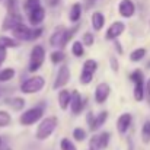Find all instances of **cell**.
<instances>
[{"mask_svg": "<svg viewBox=\"0 0 150 150\" xmlns=\"http://www.w3.org/2000/svg\"><path fill=\"white\" fill-rule=\"evenodd\" d=\"M57 124H58L57 117H47V118H44V120L40 122L38 128H37L35 137H37L38 140H47L51 134L54 133V130L57 128Z\"/></svg>", "mask_w": 150, "mask_h": 150, "instance_id": "6da1fadb", "label": "cell"}, {"mask_svg": "<svg viewBox=\"0 0 150 150\" xmlns=\"http://www.w3.org/2000/svg\"><path fill=\"white\" fill-rule=\"evenodd\" d=\"M45 86V79L41 76H34L26 79L22 85H21V91L23 93H37L40 92L42 88Z\"/></svg>", "mask_w": 150, "mask_h": 150, "instance_id": "7a4b0ae2", "label": "cell"}, {"mask_svg": "<svg viewBox=\"0 0 150 150\" xmlns=\"http://www.w3.org/2000/svg\"><path fill=\"white\" fill-rule=\"evenodd\" d=\"M42 114H44V108L42 106H35V108H31L28 111H25L21 118H19V122L22 125H31L37 121H40L42 118Z\"/></svg>", "mask_w": 150, "mask_h": 150, "instance_id": "3957f363", "label": "cell"}, {"mask_svg": "<svg viewBox=\"0 0 150 150\" xmlns=\"http://www.w3.org/2000/svg\"><path fill=\"white\" fill-rule=\"evenodd\" d=\"M130 79L134 82V98H136V100L142 102L144 99V77H143L142 70L133 71Z\"/></svg>", "mask_w": 150, "mask_h": 150, "instance_id": "277c9868", "label": "cell"}, {"mask_svg": "<svg viewBox=\"0 0 150 150\" xmlns=\"http://www.w3.org/2000/svg\"><path fill=\"white\" fill-rule=\"evenodd\" d=\"M45 60V50L41 45H35L31 51V60H29V71H37Z\"/></svg>", "mask_w": 150, "mask_h": 150, "instance_id": "5b68a950", "label": "cell"}, {"mask_svg": "<svg viewBox=\"0 0 150 150\" xmlns=\"http://www.w3.org/2000/svg\"><path fill=\"white\" fill-rule=\"evenodd\" d=\"M69 80H70V69L67 66H61L58 73H57V77L54 80L52 88L54 89H61V88H64L69 83Z\"/></svg>", "mask_w": 150, "mask_h": 150, "instance_id": "8992f818", "label": "cell"}, {"mask_svg": "<svg viewBox=\"0 0 150 150\" xmlns=\"http://www.w3.org/2000/svg\"><path fill=\"white\" fill-rule=\"evenodd\" d=\"M12 32H13V37H15L16 40H19V41H31V40H32V29L28 28V26L23 25V23L16 25V26L12 29Z\"/></svg>", "mask_w": 150, "mask_h": 150, "instance_id": "52a82bcc", "label": "cell"}, {"mask_svg": "<svg viewBox=\"0 0 150 150\" xmlns=\"http://www.w3.org/2000/svg\"><path fill=\"white\" fill-rule=\"evenodd\" d=\"M22 23V16L18 13V12H7L4 21H3V25H1V29L3 31H7V29H13L16 25Z\"/></svg>", "mask_w": 150, "mask_h": 150, "instance_id": "ba28073f", "label": "cell"}, {"mask_svg": "<svg viewBox=\"0 0 150 150\" xmlns=\"http://www.w3.org/2000/svg\"><path fill=\"white\" fill-rule=\"evenodd\" d=\"M83 105H85V102L82 99V95L77 91H74L73 93H70V103H69V106L71 108V112L74 115H77L83 109Z\"/></svg>", "mask_w": 150, "mask_h": 150, "instance_id": "9c48e42d", "label": "cell"}, {"mask_svg": "<svg viewBox=\"0 0 150 150\" xmlns=\"http://www.w3.org/2000/svg\"><path fill=\"white\" fill-rule=\"evenodd\" d=\"M124 31H125L124 22H114V23L108 28V31H106V34H105V38H106V40H117Z\"/></svg>", "mask_w": 150, "mask_h": 150, "instance_id": "30bf717a", "label": "cell"}, {"mask_svg": "<svg viewBox=\"0 0 150 150\" xmlns=\"http://www.w3.org/2000/svg\"><path fill=\"white\" fill-rule=\"evenodd\" d=\"M118 12L122 18H131L136 12V6L131 0H121L118 6Z\"/></svg>", "mask_w": 150, "mask_h": 150, "instance_id": "8fae6325", "label": "cell"}, {"mask_svg": "<svg viewBox=\"0 0 150 150\" xmlns=\"http://www.w3.org/2000/svg\"><path fill=\"white\" fill-rule=\"evenodd\" d=\"M28 18L32 25H40L45 18V9L42 6H38V7L32 9L31 12H28Z\"/></svg>", "mask_w": 150, "mask_h": 150, "instance_id": "7c38bea8", "label": "cell"}, {"mask_svg": "<svg viewBox=\"0 0 150 150\" xmlns=\"http://www.w3.org/2000/svg\"><path fill=\"white\" fill-rule=\"evenodd\" d=\"M109 93H111V88H109V85L102 82V83H99V85L96 86V91H95V99H96L98 103H103L105 100L108 99Z\"/></svg>", "mask_w": 150, "mask_h": 150, "instance_id": "4fadbf2b", "label": "cell"}, {"mask_svg": "<svg viewBox=\"0 0 150 150\" xmlns=\"http://www.w3.org/2000/svg\"><path fill=\"white\" fill-rule=\"evenodd\" d=\"M131 121H133V117H131V114H122L120 118H118V121H117V130H118V133L120 134H124L127 130H128V127L131 125Z\"/></svg>", "mask_w": 150, "mask_h": 150, "instance_id": "5bb4252c", "label": "cell"}, {"mask_svg": "<svg viewBox=\"0 0 150 150\" xmlns=\"http://www.w3.org/2000/svg\"><path fill=\"white\" fill-rule=\"evenodd\" d=\"M66 31V26H57L54 34L50 37V44L52 47H60L61 45V40H63V34Z\"/></svg>", "mask_w": 150, "mask_h": 150, "instance_id": "9a60e30c", "label": "cell"}, {"mask_svg": "<svg viewBox=\"0 0 150 150\" xmlns=\"http://www.w3.org/2000/svg\"><path fill=\"white\" fill-rule=\"evenodd\" d=\"M105 25V16L100 13V12H95L92 15V26L95 31H100Z\"/></svg>", "mask_w": 150, "mask_h": 150, "instance_id": "2e32d148", "label": "cell"}, {"mask_svg": "<svg viewBox=\"0 0 150 150\" xmlns=\"http://www.w3.org/2000/svg\"><path fill=\"white\" fill-rule=\"evenodd\" d=\"M4 103L9 105L13 111H21L25 106V99H22V98H9V99H6Z\"/></svg>", "mask_w": 150, "mask_h": 150, "instance_id": "e0dca14e", "label": "cell"}, {"mask_svg": "<svg viewBox=\"0 0 150 150\" xmlns=\"http://www.w3.org/2000/svg\"><path fill=\"white\" fill-rule=\"evenodd\" d=\"M82 16V4L80 3H74L70 9V13H69V19L71 22H77Z\"/></svg>", "mask_w": 150, "mask_h": 150, "instance_id": "ac0fdd59", "label": "cell"}, {"mask_svg": "<svg viewBox=\"0 0 150 150\" xmlns=\"http://www.w3.org/2000/svg\"><path fill=\"white\" fill-rule=\"evenodd\" d=\"M106 118H108V112H105V111H103V112H100L96 118H93V122L91 124V130H92V131L99 130L100 125H103V122L106 121Z\"/></svg>", "mask_w": 150, "mask_h": 150, "instance_id": "d6986e66", "label": "cell"}, {"mask_svg": "<svg viewBox=\"0 0 150 150\" xmlns=\"http://www.w3.org/2000/svg\"><path fill=\"white\" fill-rule=\"evenodd\" d=\"M69 103H70V92L67 89H64L58 93V105L61 109H67Z\"/></svg>", "mask_w": 150, "mask_h": 150, "instance_id": "ffe728a7", "label": "cell"}, {"mask_svg": "<svg viewBox=\"0 0 150 150\" xmlns=\"http://www.w3.org/2000/svg\"><path fill=\"white\" fill-rule=\"evenodd\" d=\"M77 29H79V25H77V26H73V28H70V29L66 28V31H64V34H63V40H61V45H60V48H64V47H66V44L70 41V38L76 34Z\"/></svg>", "mask_w": 150, "mask_h": 150, "instance_id": "44dd1931", "label": "cell"}, {"mask_svg": "<svg viewBox=\"0 0 150 150\" xmlns=\"http://www.w3.org/2000/svg\"><path fill=\"white\" fill-rule=\"evenodd\" d=\"M19 44L18 41H15L13 38H9V37H0V47H4L6 50L7 48H16Z\"/></svg>", "mask_w": 150, "mask_h": 150, "instance_id": "7402d4cb", "label": "cell"}, {"mask_svg": "<svg viewBox=\"0 0 150 150\" xmlns=\"http://www.w3.org/2000/svg\"><path fill=\"white\" fill-rule=\"evenodd\" d=\"M13 76H15V70L13 69H4V70H1L0 71V82H9L10 79H13Z\"/></svg>", "mask_w": 150, "mask_h": 150, "instance_id": "603a6c76", "label": "cell"}, {"mask_svg": "<svg viewBox=\"0 0 150 150\" xmlns=\"http://www.w3.org/2000/svg\"><path fill=\"white\" fill-rule=\"evenodd\" d=\"M93 79V73L89 71V70H82V74H80V83L82 85H89Z\"/></svg>", "mask_w": 150, "mask_h": 150, "instance_id": "cb8c5ba5", "label": "cell"}, {"mask_svg": "<svg viewBox=\"0 0 150 150\" xmlns=\"http://www.w3.org/2000/svg\"><path fill=\"white\" fill-rule=\"evenodd\" d=\"M12 122V117L6 111H0V127H7Z\"/></svg>", "mask_w": 150, "mask_h": 150, "instance_id": "d4e9b609", "label": "cell"}, {"mask_svg": "<svg viewBox=\"0 0 150 150\" xmlns=\"http://www.w3.org/2000/svg\"><path fill=\"white\" fill-rule=\"evenodd\" d=\"M146 55V50L144 48H137L130 54V60L131 61H140L143 57Z\"/></svg>", "mask_w": 150, "mask_h": 150, "instance_id": "484cf974", "label": "cell"}, {"mask_svg": "<svg viewBox=\"0 0 150 150\" xmlns=\"http://www.w3.org/2000/svg\"><path fill=\"white\" fill-rule=\"evenodd\" d=\"M71 52H73L76 57H82V55L85 54L83 44H82V42H79V41H76V42L73 44V47H71Z\"/></svg>", "mask_w": 150, "mask_h": 150, "instance_id": "4316f807", "label": "cell"}, {"mask_svg": "<svg viewBox=\"0 0 150 150\" xmlns=\"http://www.w3.org/2000/svg\"><path fill=\"white\" fill-rule=\"evenodd\" d=\"M142 136H143V142L150 143V121H146L142 130Z\"/></svg>", "mask_w": 150, "mask_h": 150, "instance_id": "83f0119b", "label": "cell"}, {"mask_svg": "<svg viewBox=\"0 0 150 150\" xmlns=\"http://www.w3.org/2000/svg\"><path fill=\"white\" fill-rule=\"evenodd\" d=\"M98 140H99L100 150L106 149L108 142H109V134H108V133H100V134H98Z\"/></svg>", "mask_w": 150, "mask_h": 150, "instance_id": "f1b7e54d", "label": "cell"}, {"mask_svg": "<svg viewBox=\"0 0 150 150\" xmlns=\"http://www.w3.org/2000/svg\"><path fill=\"white\" fill-rule=\"evenodd\" d=\"M64 52L63 51H54V52H51V61L54 63V64H57V63H61L63 60H64Z\"/></svg>", "mask_w": 150, "mask_h": 150, "instance_id": "f546056e", "label": "cell"}, {"mask_svg": "<svg viewBox=\"0 0 150 150\" xmlns=\"http://www.w3.org/2000/svg\"><path fill=\"white\" fill-rule=\"evenodd\" d=\"M38 6H41V0H26L23 7H25L26 12H31L32 9H35V7H38Z\"/></svg>", "mask_w": 150, "mask_h": 150, "instance_id": "4dcf8cb0", "label": "cell"}, {"mask_svg": "<svg viewBox=\"0 0 150 150\" xmlns=\"http://www.w3.org/2000/svg\"><path fill=\"white\" fill-rule=\"evenodd\" d=\"M83 69H85V70H89V71H92V73H95V70L98 69V63H96L95 60H86L85 64H83Z\"/></svg>", "mask_w": 150, "mask_h": 150, "instance_id": "1f68e13d", "label": "cell"}, {"mask_svg": "<svg viewBox=\"0 0 150 150\" xmlns=\"http://www.w3.org/2000/svg\"><path fill=\"white\" fill-rule=\"evenodd\" d=\"M73 137L77 140V142H83L85 137H86V131L83 128H74L73 130Z\"/></svg>", "mask_w": 150, "mask_h": 150, "instance_id": "d6a6232c", "label": "cell"}, {"mask_svg": "<svg viewBox=\"0 0 150 150\" xmlns=\"http://www.w3.org/2000/svg\"><path fill=\"white\" fill-rule=\"evenodd\" d=\"M60 147H61V150H77L76 146H74L69 139H63V140L60 142Z\"/></svg>", "mask_w": 150, "mask_h": 150, "instance_id": "836d02e7", "label": "cell"}, {"mask_svg": "<svg viewBox=\"0 0 150 150\" xmlns=\"http://www.w3.org/2000/svg\"><path fill=\"white\" fill-rule=\"evenodd\" d=\"M93 41H95L93 35H92L91 32H86V34L83 35V42H82V44H85V45L91 47V45H93Z\"/></svg>", "mask_w": 150, "mask_h": 150, "instance_id": "e575fe53", "label": "cell"}, {"mask_svg": "<svg viewBox=\"0 0 150 150\" xmlns=\"http://www.w3.org/2000/svg\"><path fill=\"white\" fill-rule=\"evenodd\" d=\"M7 12H16V0H6Z\"/></svg>", "mask_w": 150, "mask_h": 150, "instance_id": "d590c367", "label": "cell"}, {"mask_svg": "<svg viewBox=\"0 0 150 150\" xmlns=\"http://www.w3.org/2000/svg\"><path fill=\"white\" fill-rule=\"evenodd\" d=\"M144 98H147V102L150 103V79L147 80V83L144 85Z\"/></svg>", "mask_w": 150, "mask_h": 150, "instance_id": "8d00e7d4", "label": "cell"}, {"mask_svg": "<svg viewBox=\"0 0 150 150\" xmlns=\"http://www.w3.org/2000/svg\"><path fill=\"white\" fill-rule=\"evenodd\" d=\"M109 63H111L112 70L117 73V71H118V61H117V58H115V57H111V58H109Z\"/></svg>", "mask_w": 150, "mask_h": 150, "instance_id": "74e56055", "label": "cell"}, {"mask_svg": "<svg viewBox=\"0 0 150 150\" xmlns=\"http://www.w3.org/2000/svg\"><path fill=\"white\" fill-rule=\"evenodd\" d=\"M6 52H7V51H6L4 47H0V66H1V63L6 60Z\"/></svg>", "mask_w": 150, "mask_h": 150, "instance_id": "f35d334b", "label": "cell"}, {"mask_svg": "<svg viewBox=\"0 0 150 150\" xmlns=\"http://www.w3.org/2000/svg\"><path fill=\"white\" fill-rule=\"evenodd\" d=\"M42 34V29L41 28H38V29H35V31H32V40H35V38H38L40 35Z\"/></svg>", "mask_w": 150, "mask_h": 150, "instance_id": "ab89813d", "label": "cell"}, {"mask_svg": "<svg viewBox=\"0 0 150 150\" xmlns=\"http://www.w3.org/2000/svg\"><path fill=\"white\" fill-rule=\"evenodd\" d=\"M93 118H95V117H93V114H92V112H88V115H86V121H88V124H89V125L93 122Z\"/></svg>", "mask_w": 150, "mask_h": 150, "instance_id": "60d3db41", "label": "cell"}, {"mask_svg": "<svg viewBox=\"0 0 150 150\" xmlns=\"http://www.w3.org/2000/svg\"><path fill=\"white\" fill-rule=\"evenodd\" d=\"M44 1H45L48 6H51V7H52V6H57V4L60 3V0H44Z\"/></svg>", "mask_w": 150, "mask_h": 150, "instance_id": "b9f144b4", "label": "cell"}, {"mask_svg": "<svg viewBox=\"0 0 150 150\" xmlns=\"http://www.w3.org/2000/svg\"><path fill=\"white\" fill-rule=\"evenodd\" d=\"M115 47H117V50L120 51V52L122 51V50H121V45H120V42H118V41H115Z\"/></svg>", "mask_w": 150, "mask_h": 150, "instance_id": "7bdbcfd3", "label": "cell"}, {"mask_svg": "<svg viewBox=\"0 0 150 150\" xmlns=\"http://www.w3.org/2000/svg\"><path fill=\"white\" fill-rule=\"evenodd\" d=\"M0 150H4V147H3V142H1V137H0Z\"/></svg>", "mask_w": 150, "mask_h": 150, "instance_id": "ee69618b", "label": "cell"}, {"mask_svg": "<svg viewBox=\"0 0 150 150\" xmlns=\"http://www.w3.org/2000/svg\"><path fill=\"white\" fill-rule=\"evenodd\" d=\"M147 69H150V61H149V64H147Z\"/></svg>", "mask_w": 150, "mask_h": 150, "instance_id": "f6af8a7d", "label": "cell"}, {"mask_svg": "<svg viewBox=\"0 0 150 150\" xmlns=\"http://www.w3.org/2000/svg\"><path fill=\"white\" fill-rule=\"evenodd\" d=\"M4 150H12V149H4Z\"/></svg>", "mask_w": 150, "mask_h": 150, "instance_id": "bcb514c9", "label": "cell"}, {"mask_svg": "<svg viewBox=\"0 0 150 150\" xmlns=\"http://www.w3.org/2000/svg\"><path fill=\"white\" fill-rule=\"evenodd\" d=\"M89 150H92V149H89Z\"/></svg>", "mask_w": 150, "mask_h": 150, "instance_id": "7dc6e473", "label": "cell"}]
</instances>
